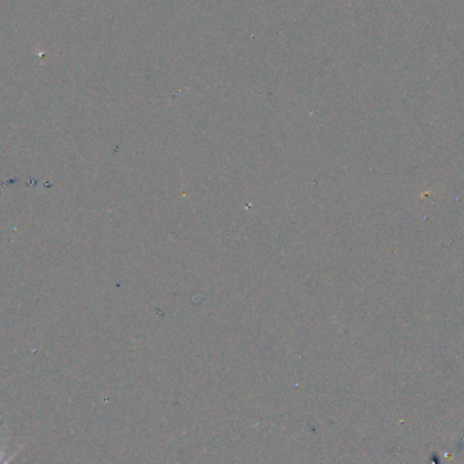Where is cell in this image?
I'll use <instances>...</instances> for the list:
<instances>
[{
  "mask_svg": "<svg viewBox=\"0 0 464 464\" xmlns=\"http://www.w3.org/2000/svg\"><path fill=\"white\" fill-rule=\"evenodd\" d=\"M18 451H19V450H18ZM18 451H17V452H18ZM17 452H15V454H12V455H11V456H10V458H7V459H4V461H1V459H3V451H0V464H10V462H11V461H12V459H14V458H15V455H17Z\"/></svg>",
  "mask_w": 464,
  "mask_h": 464,
  "instance_id": "obj_1",
  "label": "cell"
}]
</instances>
